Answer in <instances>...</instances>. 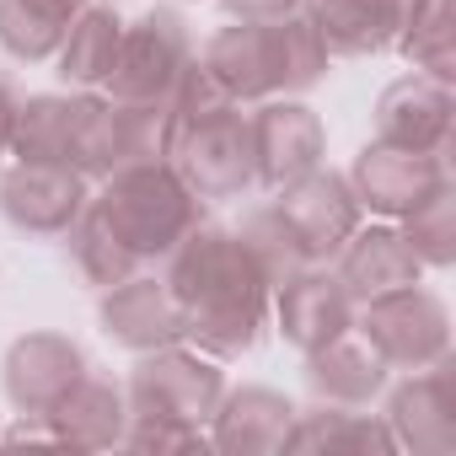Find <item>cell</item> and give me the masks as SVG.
<instances>
[{
	"instance_id": "6da1fadb",
	"label": "cell",
	"mask_w": 456,
	"mask_h": 456,
	"mask_svg": "<svg viewBox=\"0 0 456 456\" xmlns=\"http://www.w3.org/2000/svg\"><path fill=\"white\" fill-rule=\"evenodd\" d=\"M161 264H167L161 280L183 317V344H193L215 360H237L264 338L274 290L242 253L237 232L199 220Z\"/></svg>"
},
{
	"instance_id": "7a4b0ae2",
	"label": "cell",
	"mask_w": 456,
	"mask_h": 456,
	"mask_svg": "<svg viewBox=\"0 0 456 456\" xmlns=\"http://www.w3.org/2000/svg\"><path fill=\"white\" fill-rule=\"evenodd\" d=\"M172 140H167V161L177 167V177L204 199H242L253 188V145H248V113L242 102H232L215 76L199 65L183 70L172 102Z\"/></svg>"
},
{
	"instance_id": "3957f363",
	"label": "cell",
	"mask_w": 456,
	"mask_h": 456,
	"mask_svg": "<svg viewBox=\"0 0 456 456\" xmlns=\"http://www.w3.org/2000/svg\"><path fill=\"white\" fill-rule=\"evenodd\" d=\"M199 65L215 76V86L232 102H264V97H301L328 76V49L317 28L290 12L274 22H232L220 28Z\"/></svg>"
},
{
	"instance_id": "277c9868",
	"label": "cell",
	"mask_w": 456,
	"mask_h": 456,
	"mask_svg": "<svg viewBox=\"0 0 456 456\" xmlns=\"http://www.w3.org/2000/svg\"><path fill=\"white\" fill-rule=\"evenodd\" d=\"M92 209L108 220V232L140 258V269L161 264L204 220V199L177 177L172 161H140V167L108 172L102 188L92 193Z\"/></svg>"
},
{
	"instance_id": "5b68a950",
	"label": "cell",
	"mask_w": 456,
	"mask_h": 456,
	"mask_svg": "<svg viewBox=\"0 0 456 456\" xmlns=\"http://www.w3.org/2000/svg\"><path fill=\"white\" fill-rule=\"evenodd\" d=\"M225 392L220 360L193 349V344H167L140 354V365L129 370L124 403L134 424H193L209 429V413Z\"/></svg>"
},
{
	"instance_id": "8992f818",
	"label": "cell",
	"mask_w": 456,
	"mask_h": 456,
	"mask_svg": "<svg viewBox=\"0 0 456 456\" xmlns=\"http://www.w3.org/2000/svg\"><path fill=\"white\" fill-rule=\"evenodd\" d=\"M188 65H193V38H188L183 12L156 6L140 22H124V38H118V54H113V70H108L102 92L113 102L167 108Z\"/></svg>"
},
{
	"instance_id": "52a82bcc",
	"label": "cell",
	"mask_w": 456,
	"mask_h": 456,
	"mask_svg": "<svg viewBox=\"0 0 456 456\" xmlns=\"http://www.w3.org/2000/svg\"><path fill=\"white\" fill-rule=\"evenodd\" d=\"M354 333L387 370H424L451 354V312L435 290L403 285L354 306Z\"/></svg>"
},
{
	"instance_id": "ba28073f",
	"label": "cell",
	"mask_w": 456,
	"mask_h": 456,
	"mask_svg": "<svg viewBox=\"0 0 456 456\" xmlns=\"http://www.w3.org/2000/svg\"><path fill=\"white\" fill-rule=\"evenodd\" d=\"M248 145H253V183L280 193V188H290V183H301L306 172L322 167L328 134H322V118L306 102L264 97L248 113Z\"/></svg>"
},
{
	"instance_id": "9c48e42d",
	"label": "cell",
	"mask_w": 456,
	"mask_h": 456,
	"mask_svg": "<svg viewBox=\"0 0 456 456\" xmlns=\"http://www.w3.org/2000/svg\"><path fill=\"white\" fill-rule=\"evenodd\" d=\"M86 354L76 338L65 333H22L12 349H6V365H0V381H6V397L17 413L28 419H49L70 392L76 381L86 376Z\"/></svg>"
},
{
	"instance_id": "30bf717a",
	"label": "cell",
	"mask_w": 456,
	"mask_h": 456,
	"mask_svg": "<svg viewBox=\"0 0 456 456\" xmlns=\"http://www.w3.org/2000/svg\"><path fill=\"white\" fill-rule=\"evenodd\" d=\"M349 188L360 199V209L381 215V220H403L408 209H419L429 193L451 188L445 177V161L440 156H424V151H397V145H381L370 140L354 167H349Z\"/></svg>"
},
{
	"instance_id": "8fae6325",
	"label": "cell",
	"mask_w": 456,
	"mask_h": 456,
	"mask_svg": "<svg viewBox=\"0 0 456 456\" xmlns=\"http://www.w3.org/2000/svg\"><path fill=\"white\" fill-rule=\"evenodd\" d=\"M274 204H280V215L290 220V232L301 237V248H306L312 264H333L338 248L360 232V215H365L360 199H354V188H349V177H338V172H328V167H317V172H306L301 183L280 188Z\"/></svg>"
},
{
	"instance_id": "7c38bea8",
	"label": "cell",
	"mask_w": 456,
	"mask_h": 456,
	"mask_svg": "<svg viewBox=\"0 0 456 456\" xmlns=\"http://www.w3.org/2000/svg\"><path fill=\"white\" fill-rule=\"evenodd\" d=\"M269 317H274V328H280V338H285L290 349L312 354V349H322V344L354 333V296L344 290V280H338L333 269L312 264V269L290 274V280L274 290Z\"/></svg>"
},
{
	"instance_id": "4fadbf2b",
	"label": "cell",
	"mask_w": 456,
	"mask_h": 456,
	"mask_svg": "<svg viewBox=\"0 0 456 456\" xmlns=\"http://www.w3.org/2000/svg\"><path fill=\"white\" fill-rule=\"evenodd\" d=\"M92 188L76 167H38V161H17L0 177V215L28 237H65L81 220Z\"/></svg>"
},
{
	"instance_id": "5bb4252c",
	"label": "cell",
	"mask_w": 456,
	"mask_h": 456,
	"mask_svg": "<svg viewBox=\"0 0 456 456\" xmlns=\"http://www.w3.org/2000/svg\"><path fill=\"white\" fill-rule=\"evenodd\" d=\"M381 419H387L397 451L445 456L456 445V376H451V354L424 365V370H408V381L392 387Z\"/></svg>"
},
{
	"instance_id": "9a60e30c",
	"label": "cell",
	"mask_w": 456,
	"mask_h": 456,
	"mask_svg": "<svg viewBox=\"0 0 456 456\" xmlns=\"http://www.w3.org/2000/svg\"><path fill=\"white\" fill-rule=\"evenodd\" d=\"M97 322H102V333H108L118 349H129V354H151V349L183 344L177 301H172L167 280H156V274H145V269L102 290Z\"/></svg>"
},
{
	"instance_id": "2e32d148",
	"label": "cell",
	"mask_w": 456,
	"mask_h": 456,
	"mask_svg": "<svg viewBox=\"0 0 456 456\" xmlns=\"http://www.w3.org/2000/svg\"><path fill=\"white\" fill-rule=\"evenodd\" d=\"M451 113L456 97L445 81L429 76H403L376 97V140L397 145V151H424V156H445L451 145Z\"/></svg>"
},
{
	"instance_id": "e0dca14e",
	"label": "cell",
	"mask_w": 456,
	"mask_h": 456,
	"mask_svg": "<svg viewBox=\"0 0 456 456\" xmlns=\"http://www.w3.org/2000/svg\"><path fill=\"white\" fill-rule=\"evenodd\" d=\"M296 403L274 387H242V392H220L209 413V445L225 456H269L285 451Z\"/></svg>"
},
{
	"instance_id": "ac0fdd59",
	"label": "cell",
	"mask_w": 456,
	"mask_h": 456,
	"mask_svg": "<svg viewBox=\"0 0 456 456\" xmlns=\"http://www.w3.org/2000/svg\"><path fill=\"white\" fill-rule=\"evenodd\" d=\"M333 264H338L333 274L344 280L354 306L370 301V296H387V290H403V285L424 280V264H419V253L408 248V237L397 232V225H360V232L338 248Z\"/></svg>"
},
{
	"instance_id": "d6986e66",
	"label": "cell",
	"mask_w": 456,
	"mask_h": 456,
	"mask_svg": "<svg viewBox=\"0 0 456 456\" xmlns=\"http://www.w3.org/2000/svg\"><path fill=\"white\" fill-rule=\"evenodd\" d=\"M296 12L317 28L328 60H370V54L392 49V38L403 28L397 0H301Z\"/></svg>"
},
{
	"instance_id": "ffe728a7",
	"label": "cell",
	"mask_w": 456,
	"mask_h": 456,
	"mask_svg": "<svg viewBox=\"0 0 456 456\" xmlns=\"http://www.w3.org/2000/svg\"><path fill=\"white\" fill-rule=\"evenodd\" d=\"M306 387L317 403H338V408H370L387 392V365L370 354L365 338H333L322 349L306 354Z\"/></svg>"
},
{
	"instance_id": "44dd1931",
	"label": "cell",
	"mask_w": 456,
	"mask_h": 456,
	"mask_svg": "<svg viewBox=\"0 0 456 456\" xmlns=\"http://www.w3.org/2000/svg\"><path fill=\"white\" fill-rule=\"evenodd\" d=\"M49 429L60 435V445L70 451H108V445H124V429H129V403H124V387L102 381V376H81L76 392L49 413Z\"/></svg>"
},
{
	"instance_id": "7402d4cb",
	"label": "cell",
	"mask_w": 456,
	"mask_h": 456,
	"mask_svg": "<svg viewBox=\"0 0 456 456\" xmlns=\"http://www.w3.org/2000/svg\"><path fill=\"white\" fill-rule=\"evenodd\" d=\"M81 97H60V92L22 97L17 129H12V156L38 161V167H70L76 161V129H81Z\"/></svg>"
},
{
	"instance_id": "603a6c76",
	"label": "cell",
	"mask_w": 456,
	"mask_h": 456,
	"mask_svg": "<svg viewBox=\"0 0 456 456\" xmlns=\"http://www.w3.org/2000/svg\"><path fill=\"white\" fill-rule=\"evenodd\" d=\"M92 0H0V49L17 65H44L60 54L70 22Z\"/></svg>"
},
{
	"instance_id": "cb8c5ba5",
	"label": "cell",
	"mask_w": 456,
	"mask_h": 456,
	"mask_svg": "<svg viewBox=\"0 0 456 456\" xmlns=\"http://www.w3.org/2000/svg\"><path fill=\"white\" fill-rule=\"evenodd\" d=\"M285 451H397V440H392L387 419H376V413L312 403V408H296Z\"/></svg>"
},
{
	"instance_id": "d4e9b609",
	"label": "cell",
	"mask_w": 456,
	"mask_h": 456,
	"mask_svg": "<svg viewBox=\"0 0 456 456\" xmlns=\"http://www.w3.org/2000/svg\"><path fill=\"white\" fill-rule=\"evenodd\" d=\"M118 38H124V17H118L113 6H86V12L70 22L65 44H60V54H54L60 81H70V86H81V92H86V86H102L108 70H113Z\"/></svg>"
},
{
	"instance_id": "484cf974",
	"label": "cell",
	"mask_w": 456,
	"mask_h": 456,
	"mask_svg": "<svg viewBox=\"0 0 456 456\" xmlns=\"http://www.w3.org/2000/svg\"><path fill=\"white\" fill-rule=\"evenodd\" d=\"M237 242H242V253L253 258V269L269 280V290H280L290 274L312 269V258H306L301 237L290 232V220L280 215V204H258V209H248L242 225H237Z\"/></svg>"
},
{
	"instance_id": "4316f807",
	"label": "cell",
	"mask_w": 456,
	"mask_h": 456,
	"mask_svg": "<svg viewBox=\"0 0 456 456\" xmlns=\"http://www.w3.org/2000/svg\"><path fill=\"white\" fill-rule=\"evenodd\" d=\"M403 49V60L429 76V81H445L456 76V54H451V0H413L403 12V28L392 38Z\"/></svg>"
},
{
	"instance_id": "83f0119b",
	"label": "cell",
	"mask_w": 456,
	"mask_h": 456,
	"mask_svg": "<svg viewBox=\"0 0 456 456\" xmlns=\"http://www.w3.org/2000/svg\"><path fill=\"white\" fill-rule=\"evenodd\" d=\"M65 242H70V264H76V274H81L86 285H97V290H108V285H118V280H129V274H140V258L108 232V220L92 209V199H86L81 220L65 232Z\"/></svg>"
},
{
	"instance_id": "f1b7e54d",
	"label": "cell",
	"mask_w": 456,
	"mask_h": 456,
	"mask_svg": "<svg viewBox=\"0 0 456 456\" xmlns=\"http://www.w3.org/2000/svg\"><path fill=\"white\" fill-rule=\"evenodd\" d=\"M397 232L408 237V248L419 253L424 269H451L456 264V193L451 188L429 193L419 209H408L397 220Z\"/></svg>"
},
{
	"instance_id": "f546056e",
	"label": "cell",
	"mask_w": 456,
	"mask_h": 456,
	"mask_svg": "<svg viewBox=\"0 0 456 456\" xmlns=\"http://www.w3.org/2000/svg\"><path fill=\"white\" fill-rule=\"evenodd\" d=\"M232 22H274V17H290L301 0H220Z\"/></svg>"
},
{
	"instance_id": "4dcf8cb0",
	"label": "cell",
	"mask_w": 456,
	"mask_h": 456,
	"mask_svg": "<svg viewBox=\"0 0 456 456\" xmlns=\"http://www.w3.org/2000/svg\"><path fill=\"white\" fill-rule=\"evenodd\" d=\"M17 108H22V92L0 76V167H6L12 156V129H17Z\"/></svg>"
},
{
	"instance_id": "1f68e13d",
	"label": "cell",
	"mask_w": 456,
	"mask_h": 456,
	"mask_svg": "<svg viewBox=\"0 0 456 456\" xmlns=\"http://www.w3.org/2000/svg\"><path fill=\"white\" fill-rule=\"evenodd\" d=\"M397 6H403V12H408V6H413V0H397Z\"/></svg>"
}]
</instances>
